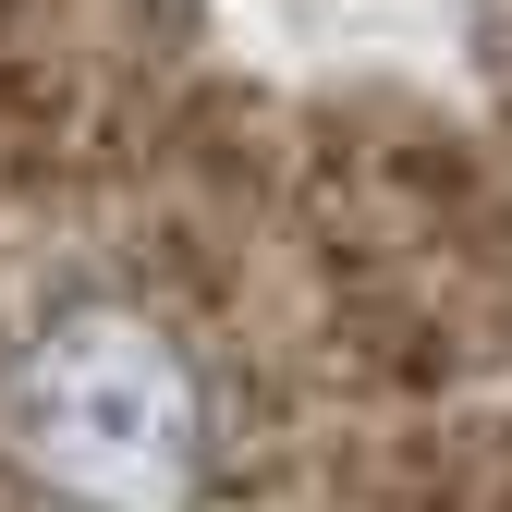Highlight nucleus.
<instances>
[{"mask_svg":"<svg viewBox=\"0 0 512 512\" xmlns=\"http://www.w3.org/2000/svg\"><path fill=\"white\" fill-rule=\"evenodd\" d=\"M13 439L98 512H171L196 488V378L147 317H61L13 366Z\"/></svg>","mask_w":512,"mask_h":512,"instance_id":"f257e3e1","label":"nucleus"}]
</instances>
